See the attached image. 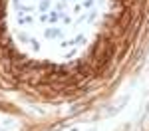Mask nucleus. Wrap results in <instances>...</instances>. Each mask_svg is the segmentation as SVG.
Masks as SVG:
<instances>
[{"instance_id": "f257e3e1", "label": "nucleus", "mask_w": 149, "mask_h": 131, "mask_svg": "<svg viewBox=\"0 0 149 131\" xmlns=\"http://www.w3.org/2000/svg\"><path fill=\"white\" fill-rule=\"evenodd\" d=\"M2 14H4V2L0 0V22H2Z\"/></svg>"}]
</instances>
